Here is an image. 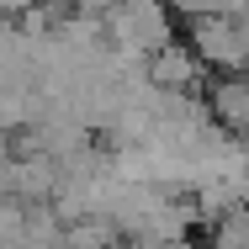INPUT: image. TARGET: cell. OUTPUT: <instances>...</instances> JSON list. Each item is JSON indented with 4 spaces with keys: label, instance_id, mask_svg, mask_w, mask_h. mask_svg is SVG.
Returning a JSON list of instances; mask_svg holds the SVG:
<instances>
[{
    "label": "cell",
    "instance_id": "cell-1",
    "mask_svg": "<svg viewBox=\"0 0 249 249\" xmlns=\"http://www.w3.org/2000/svg\"><path fill=\"white\" fill-rule=\"evenodd\" d=\"M191 53H196L201 64L223 69V74H239L249 64L244 16H228V11H201V16H191Z\"/></svg>",
    "mask_w": 249,
    "mask_h": 249
},
{
    "label": "cell",
    "instance_id": "cell-2",
    "mask_svg": "<svg viewBox=\"0 0 249 249\" xmlns=\"http://www.w3.org/2000/svg\"><path fill=\"white\" fill-rule=\"evenodd\" d=\"M196 74H201V58L191 48H180V43H164L154 53V64H149V80L159 90H191Z\"/></svg>",
    "mask_w": 249,
    "mask_h": 249
},
{
    "label": "cell",
    "instance_id": "cell-3",
    "mask_svg": "<svg viewBox=\"0 0 249 249\" xmlns=\"http://www.w3.org/2000/svg\"><path fill=\"white\" fill-rule=\"evenodd\" d=\"M212 249H249V207L233 201L228 212L212 217Z\"/></svg>",
    "mask_w": 249,
    "mask_h": 249
},
{
    "label": "cell",
    "instance_id": "cell-4",
    "mask_svg": "<svg viewBox=\"0 0 249 249\" xmlns=\"http://www.w3.org/2000/svg\"><path fill=\"white\" fill-rule=\"evenodd\" d=\"M244 207H249V170H244Z\"/></svg>",
    "mask_w": 249,
    "mask_h": 249
}]
</instances>
